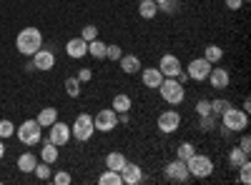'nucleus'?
<instances>
[{"instance_id": "nucleus-1", "label": "nucleus", "mask_w": 251, "mask_h": 185, "mask_svg": "<svg viewBox=\"0 0 251 185\" xmlns=\"http://www.w3.org/2000/svg\"><path fill=\"white\" fill-rule=\"evenodd\" d=\"M15 48L20 55H33L35 50L43 48V33L38 28H23L15 38Z\"/></svg>"}, {"instance_id": "nucleus-2", "label": "nucleus", "mask_w": 251, "mask_h": 185, "mask_svg": "<svg viewBox=\"0 0 251 185\" xmlns=\"http://www.w3.org/2000/svg\"><path fill=\"white\" fill-rule=\"evenodd\" d=\"M158 93L169 105H181L186 98V88L181 85L178 78H163V83L158 85Z\"/></svg>"}, {"instance_id": "nucleus-3", "label": "nucleus", "mask_w": 251, "mask_h": 185, "mask_svg": "<svg viewBox=\"0 0 251 185\" xmlns=\"http://www.w3.org/2000/svg\"><path fill=\"white\" fill-rule=\"evenodd\" d=\"M221 123H224V128H226V130L241 133V130H246V125H249V113H244L241 108L228 105V108L221 113Z\"/></svg>"}, {"instance_id": "nucleus-4", "label": "nucleus", "mask_w": 251, "mask_h": 185, "mask_svg": "<svg viewBox=\"0 0 251 185\" xmlns=\"http://www.w3.org/2000/svg\"><path fill=\"white\" fill-rule=\"evenodd\" d=\"M186 168L194 178H208L214 173V160L208 155H201V153H194L191 158L186 160Z\"/></svg>"}, {"instance_id": "nucleus-5", "label": "nucleus", "mask_w": 251, "mask_h": 185, "mask_svg": "<svg viewBox=\"0 0 251 185\" xmlns=\"http://www.w3.org/2000/svg\"><path fill=\"white\" fill-rule=\"evenodd\" d=\"M93 133H96V128H93V118H91L88 113H80V115L75 118V123L71 125V135H73L78 143H86V140L93 138Z\"/></svg>"}, {"instance_id": "nucleus-6", "label": "nucleus", "mask_w": 251, "mask_h": 185, "mask_svg": "<svg viewBox=\"0 0 251 185\" xmlns=\"http://www.w3.org/2000/svg\"><path fill=\"white\" fill-rule=\"evenodd\" d=\"M93 128H96L98 133H111V130H116V128H118V113H116L113 108H103V110L96 113V118H93Z\"/></svg>"}, {"instance_id": "nucleus-7", "label": "nucleus", "mask_w": 251, "mask_h": 185, "mask_svg": "<svg viewBox=\"0 0 251 185\" xmlns=\"http://www.w3.org/2000/svg\"><path fill=\"white\" fill-rule=\"evenodd\" d=\"M18 140L23 143V145H35V143H40V125H38V120H25L23 125L18 128Z\"/></svg>"}, {"instance_id": "nucleus-8", "label": "nucleus", "mask_w": 251, "mask_h": 185, "mask_svg": "<svg viewBox=\"0 0 251 185\" xmlns=\"http://www.w3.org/2000/svg\"><path fill=\"white\" fill-rule=\"evenodd\" d=\"M211 63H208L206 58H194L191 63H188V68H186V75L191 78V80H196V83H201V80H206L208 78V73H211Z\"/></svg>"}, {"instance_id": "nucleus-9", "label": "nucleus", "mask_w": 251, "mask_h": 185, "mask_svg": "<svg viewBox=\"0 0 251 185\" xmlns=\"http://www.w3.org/2000/svg\"><path fill=\"white\" fill-rule=\"evenodd\" d=\"M30 58H33V63H30L28 68H35V70H53V68H55V53L48 50V48L35 50Z\"/></svg>"}, {"instance_id": "nucleus-10", "label": "nucleus", "mask_w": 251, "mask_h": 185, "mask_svg": "<svg viewBox=\"0 0 251 185\" xmlns=\"http://www.w3.org/2000/svg\"><path fill=\"white\" fill-rule=\"evenodd\" d=\"M156 125H158V130L166 133V135H169V133H176V130L181 128V115H178V110H163V113L158 115V123H156Z\"/></svg>"}, {"instance_id": "nucleus-11", "label": "nucleus", "mask_w": 251, "mask_h": 185, "mask_svg": "<svg viewBox=\"0 0 251 185\" xmlns=\"http://www.w3.org/2000/svg\"><path fill=\"white\" fill-rule=\"evenodd\" d=\"M163 173H166V178H169L171 183H186L188 178H191V173H188V168H186V163L183 160H171L169 165L163 168Z\"/></svg>"}, {"instance_id": "nucleus-12", "label": "nucleus", "mask_w": 251, "mask_h": 185, "mask_svg": "<svg viewBox=\"0 0 251 185\" xmlns=\"http://www.w3.org/2000/svg\"><path fill=\"white\" fill-rule=\"evenodd\" d=\"M73 135H71V125L68 123H60V120H55L53 125H50V135H48V140L53 143V145H66V143L71 140Z\"/></svg>"}, {"instance_id": "nucleus-13", "label": "nucleus", "mask_w": 251, "mask_h": 185, "mask_svg": "<svg viewBox=\"0 0 251 185\" xmlns=\"http://www.w3.org/2000/svg\"><path fill=\"white\" fill-rule=\"evenodd\" d=\"M158 70H161L163 78H178L183 73V65L176 55H163L161 63H158Z\"/></svg>"}, {"instance_id": "nucleus-14", "label": "nucleus", "mask_w": 251, "mask_h": 185, "mask_svg": "<svg viewBox=\"0 0 251 185\" xmlns=\"http://www.w3.org/2000/svg\"><path fill=\"white\" fill-rule=\"evenodd\" d=\"M206 80L211 83V88L224 90V88H228V83H231V75H228V70H224V68H211V73H208Z\"/></svg>"}, {"instance_id": "nucleus-15", "label": "nucleus", "mask_w": 251, "mask_h": 185, "mask_svg": "<svg viewBox=\"0 0 251 185\" xmlns=\"http://www.w3.org/2000/svg\"><path fill=\"white\" fill-rule=\"evenodd\" d=\"M121 178L126 185H138L143 180V173H141V165L138 163H126L123 170H121Z\"/></svg>"}, {"instance_id": "nucleus-16", "label": "nucleus", "mask_w": 251, "mask_h": 185, "mask_svg": "<svg viewBox=\"0 0 251 185\" xmlns=\"http://www.w3.org/2000/svg\"><path fill=\"white\" fill-rule=\"evenodd\" d=\"M66 53H68V58L80 60L83 55H88V43H86L80 35H78V38H71L68 43H66Z\"/></svg>"}, {"instance_id": "nucleus-17", "label": "nucleus", "mask_w": 251, "mask_h": 185, "mask_svg": "<svg viewBox=\"0 0 251 185\" xmlns=\"http://www.w3.org/2000/svg\"><path fill=\"white\" fill-rule=\"evenodd\" d=\"M141 80H143V85H146V88L158 90V85L163 83V75H161L158 68H143V70H141Z\"/></svg>"}, {"instance_id": "nucleus-18", "label": "nucleus", "mask_w": 251, "mask_h": 185, "mask_svg": "<svg viewBox=\"0 0 251 185\" xmlns=\"http://www.w3.org/2000/svg\"><path fill=\"white\" fill-rule=\"evenodd\" d=\"M121 70L126 73V75H136V73H141V58L138 55H121Z\"/></svg>"}, {"instance_id": "nucleus-19", "label": "nucleus", "mask_w": 251, "mask_h": 185, "mask_svg": "<svg viewBox=\"0 0 251 185\" xmlns=\"http://www.w3.org/2000/svg\"><path fill=\"white\" fill-rule=\"evenodd\" d=\"M35 120H38V125H40V128H50L53 123L58 120V110H55V108H43V110L38 113Z\"/></svg>"}, {"instance_id": "nucleus-20", "label": "nucleus", "mask_w": 251, "mask_h": 185, "mask_svg": "<svg viewBox=\"0 0 251 185\" xmlns=\"http://www.w3.org/2000/svg\"><path fill=\"white\" fill-rule=\"evenodd\" d=\"M156 13H158L156 0H141V3H138V15H141L143 20H153Z\"/></svg>"}, {"instance_id": "nucleus-21", "label": "nucleus", "mask_w": 251, "mask_h": 185, "mask_svg": "<svg viewBox=\"0 0 251 185\" xmlns=\"http://www.w3.org/2000/svg\"><path fill=\"white\" fill-rule=\"evenodd\" d=\"M126 163H128V160H126V155H123V153H108V155H106V168H108V170L121 173Z\"/></svg>"}, {"instance_id": "nucleus-22", "label": "nucleus", "mask_w": 251, "mask_h": 185, "mask_svg": "<svg viewBox=\"0 0 251 185\" xmlns=\"http://www.w3.org/2000/svg\"><path fill=\"white\" fill-rule=\"evenodd\" d=\"M35 165H38V160H35L33 153H23V155L18 158V170H20V173H33Z\"/></svg>"}, {"instance_id": "nucleus-23", "label": "nucleus", "mask_w": 251, "mask_h": 185, "mask_svg": "<svg viewBox=\"0 0 251 185\" xmlns=\"http://www.w3.org/2000/svg\"><path fill=\"white\" fill-rule=\"evenodd\" d=\"M40 160H43V163H50V165H53V163L58 160V145H53V143L48 140L46 145L40 148Z\"/></svg>"}, {"instance_id": "nucleus-24", "label": "nucleus", "mask_w": 251, "mask_h": 185, "mask_svg": "<svg viewBox=\"0 0 251 185\" xmlns=\"http://www.w3.org/2000/svg\"><path fill=\"white\" fill-rule=\"evenodd\" d=\"M113 110L121 113V115H123V113H128V110H131V98L126 95V93H118V95L113 98Z\"/></svg>"}, {"instance_id": "nucleus-25", "label": "nucleus", "mask_w": 251, "mask_h": 185, "mask_svg": "<svg viewBox=\"0 0 251 185\" xmlns=\"http://www.w3.org/2000/svg\"><path fill=\"white\" fill-rule=\"evenodd\" d=\"M88 55H93L96 60H103V58H106V43H103V40H91V43H88Z\"/></svg>"}, {"instance_id": "nucleus-26", "label": "nucleus", "mask_w": 251, "mask_h": 185, "mask_svg": "<svg viewBox=\"0 0 251 185\" xmlns=\"http://www.w3.org/2000/svg\"><path fill=\"white\" fill-rule=\"evenodd\" d=\"M203 58H206L211 65H216L219 60L224 58V50H221L219 45H206V48H203Z\"/></svg>"}, {"instance_id": "nucleus-27", "label": "nucleus", "mask_w": 251, "mask_h": 185, "mask_svg": "<svg viewBox=\"0 0 251 185\" xmlns=\"http://www.w3.org/2000/svg\"><path fill=\"white\" fill-rule=\"evenodd\" d=\"M121 183H123V178L116 170H106L103 175H98V185H121Z\"/></svg>"}, {"instance_id": "nucleus-28", "label": "nucleus", "mask_w": 251, "mask_h": 185, "mask_svg": "<svg viewBox=\"0 0 251 185\" xmlns=\"http://www.w3.org/2000/svg\"><path fill=\"white\" fill-rule=\"evenodd\" d=\"M249 160V153H244L241 148H231V153H228V163H231V168H239L241 163Z\"/></svg>"}, {"instance_id": "nucleus-29", "label": "nucleus", "mask_w": 251, "mask_h": 185, "mask_svg": "<svg viewBox=\"0 0 251 185\" xmlns=\"http://www.w3.org/2000/svg\"><path fill=\"white\" fill-rule=\"evenodd\" d=\"M156 8L174 15V13H178V0H156Z\"/></svg>"}, {"instance_id": "nucleus-30", "label": "nucleus", "mask_w": 251, "mask_h": 185, "mask_svg": "<svg viewBox=\"0 0 251 185\" xmlns=\"http://www.w3.org/2000/svg\"><path fill=\"white\" fill-rule=\"evenodd\" d=\"M33 173H35V178H38V180H50V175H53L50 163H38Z\"/></svg>"}, {"instance_id": "nucleus-31", "label": "nucleus", "mask_w": 251, "mask_h": 185, "mask_svg": "<svg viewBox=\"0 0 251 185\" xmlns=\"http://www.w3.org/2000/svg\"><path fill=\"white\" fill-rule=\"evenodd\" d=\"M194 153H196V148L191 145V143H181V145H178V150H176V158L186 163V160H188V158H191Z\"/></svg>"}, {"instance_id": "nucleus-32", "label": "nucleus", "mask_w": 251, "mask_h": 185, "mask_svg": "<svg viewBox=\"0 0 251 185\" xmlns=\"http://www.w3.org/2000/svg\"><path fill=\"white\" fill-rule=\"evenodd\" d=\"M66 93L71 98H78L80 95V80L78 78H66Z\"/></svg>"}, {"instance_id": "nucleus-33", "label": "nucleus", "mask_w": 251, "mask_h": 185, "mask_svg": "<svg viewBox=\"0 0 251 185\" xmlns=\"http://www.w3.org/2000/svg\"><path fill=\"white\" fill-rule=\"evenodd\" d=\"M239 180H241L244 185H249V183H251V163H249V160L239 165Z\"/></svg>"}, {"instance_id": "nucleus-34", "label": "nucleus", "mask_w": 251, "mask_h": 185, "mask_svg": "<svg viewBox=\"0 0 251 185\" xmlns=\"http://www.w3.org/2000/svg\"><path fill=\"white\" fill-rule=\"evenodd\" d=\"M15 135V125H13V123L10 120H0V138H13Z\"/></svg>"}, {"instance_id": "nucleus-35", "label": "nucleus", "mask_w": 251, "mask_h": 185, "mask_svg": "<svg viewBox=\"0 0 251 185\" xmlns=\"http://www.w3.org/2000/svg\"><path fill=\"white\" fill-rule=\"evenodd\" d=\"M228 105H231V103H228V100H224V98H219V100H211V113L214 115H221Z\"/></svg>"}, {"instance_id": "nucleus-36", "label": "nucleus", "mask_w": 251, "mask_h": 185, "mask_svg": "<svg viewBox=\"0 0 251 185\" xmlns=\"http://www.w3.org/2000/svg\"><path fill=\"white\" fill-rule=\"evenodd\" d=\"M80 38L86 40V43H91V40L98 38V28H96V25H86V28L80 30Z\"/></svg>"}, {"instance_id": "nucleus-37", "label": "nucleus", "mask_w": 251, "mask_h": 185, "mask_svg": "<svg viewBox=\"0 0 251 185\" xmlns=\"http://www.w3.org/2000/svg\"><path fill=\"white\" fill-rule=\"evenodd\" d=\"M50 180L55 183V185H71V173H66V170H60V173H55V175H50Z\"/></svg>"}, {"instance_id": "nucleus-38", "label": "nucleus", "mask_w": 251, "mask_h": 185, "mask_svg": "<svg viewBox=\"0 0 251 185\" xmlns=\"http://www.w3.org/2000/svg\"><path fill=\"white\" fill-rule=\"evenodd\" d=\"M121 55H123L121 45H106V58L108 60H121Z\"/></svg>"}, {"instance_id": "nucleus-39", "label": "nucleus", "mask_w": 251, "mask_h": 185, "mask_svg": "<svg viewBox=\"0 0 251 185\" xmlns=\"http://www.w3.org/2000/svg\"><path fill=\"white\" fill-rule=\"evenodd\" d=\"M196 113L199 115H211V100H199L196 103Z\"/></svg>"}, {"instance_id": "nucleus-40", "label": "nucleus", "mask_w": 251, "mask_h": 185, "mask_svg": "<svg viewBox=\"0 0 251 185\" xmlns=\"http://www.w3.org/2000/svg\"><path fill=\"white\" fill-rule=\"evenodd\" d=\"M214 118H216L214 113L211 115H201V130H211L214 128Z\"/></svg>"}, {"instance_id": "nucleus-41", "label": "nucleus", "mask_w": 251, "mask_h": 185, "mask_svg": "<svg viewBox=\"0 0 251 185\" xmlns=\"http://www.w3.org/2000/svg\"><path fill=\"white\" fill-rule=\"evenodd\" d=\"M239 148H241L244 153H251V138H249V135H244V138H241V143H239Z\"/></svg>"}, {"instance_id": "nucleus-42", "label": "nucleus", "mask_w": 251, "mask_h": 185, "mask_svg": "<svg viewBox=\"0 0 251 185\" xmlns=\"http://www.w3.org/2000/svg\"><path fill=\"white\" fill-rule=\"evenodd\" d=\"M93 78V73L88 70V68H83L80 73H78V80H80V83H86V80H91Z\"/></svg>"}, {"instance_id": "nucleus-43", "label": "nucleus", "mask_w": 251, "mask_h": 185, "mask_svg": "<svg viewBox=\"0 0 251 185\" xmlns=\"http://www.w3.org/2000/svg\"><path fill=\"white\" fill-rule=\"evenodd\" d=\"M241 5H244V0H226V8L228 10H239Z\"/></svg>"}, {"instance_id": "nucleus-44", "label": "nucleus", "mask_w": 251, "mask_h": 185, "mask_svg": "<svg viewBox=\"0 0 251 185\" xmlns=\"http://www.w3.org/2000/svg\"><path fill=\"white\" fill-rule=\"evenodd\" d=\"M241 110H244V113H249V110H251V100H249V98L244 100V108H241Z\"/></svg>"}, {"instance_id": "nucleus-45", "label": "nucleus", "mask_w": 251, "mask_h": 185, "mask_svg": "<svg viewBox=\"0 0 251 185\" xmlns=\"http://www.w3.org/2000/svg\"><path fill=\"white\" fill-rule=\"evenodd\" d=\"M3 155H5V143H3V138H0V160H3Z\"/></svg>"}, {"instance_id": "nucleus-46", "label": "nucleus", "mask_w": 251, "mask_h": 185, "mask_svg": "<svg viewBox=\"0 0 251 185\" xmlns=\"http://www.w3.org/2000/svg\"><path fill=\"white\" fill-rule=\"evenodd\" d=\"M244 3H249V0H244Z\"/></svg>"}]
</instances>
